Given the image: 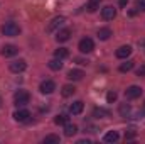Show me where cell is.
Returning <instances> with one entry per match:
<instances>
[{"instance_id":"cell-1","label":"cell","mask_w":145,"mask_h":144,"mask_svg":"<svg viewBox=\"0 0 145 144\" xmlns=\"http://www.w3.org/2000/svg\"><path fill=\"white\" fill-rule=\"evenodd\" d=\"M0 31H2V34L7 37H15L20 34V27H19V24H15V22H5L2 27H0Z\"/></svg>"},{"instance_id":"cell-2","label":"cell","mask_w":145,"mask_h":144,"mask_svg":"<svg viewBox=\"0 0 145 144\" xmlns=\"http://www.w3.org/2000/svg\"><path fill=\"white\" fill-rule=\"evenodd\" d=\"M29 102H31V95H29V92H25V90H19V92H15V95H14V104H15L17 107H25Z\"/></svg>"},{"instance_id":"cell-3","label":"cell","mask_w":145,"mask_h":144,"mask_svg":"<svg viewBox=\"0 0 145 144\" xmlns=\"http://www.w3.org/2000/svg\"><path fill=\"white\" fill-rule=\"evenodd\" d=\"M64 22H66V19L63 17V15H59V17H54L49 24H47V27H46V32L47 34H52V32H56V31H59L63 26H64Z\"/></svg>"},{"instance_id":"cell-4","label":"cell","mask_w":145,"mask_h":144,"mask_svg":"<svg viewBox=\"0 0 145 144\" xmlns=\"http://www.w3.org/2000/svg\"><path fill=\"white\" fill-rule=\"evenodd\" d=\"M78 49H79L83 54L91 53V51L95 49V42H93V39H91V37H83V39L79 41V44H78Z\"/></svg>"},{"instance_id":"cell-5","label":"cell","mask_w":145,"mask_h":144,"mask_svg":"<svg viewBox=\"0 0 145 144\" xmlns=\"http://www.w3.org/2000/svg\"><path fill=\"white\" fill-rule=\"evenodd\" d=\"M14 119H15L17 122H27V120L31 119V112L24 107H19L14 112Z\"/></svg>"},{"instance_id":"cell-6","label":"cell","mask_w":145,"mask_h":144,"mask_svg":"<svg viewBox=\"0 0 145 144\" xmlns=\"http://www.w3.org/2000/svg\"><path fill=\"white\" fill-rule=\"evenodd\" d=\"M39 90H40V93L49 95V93H52V92L56 90V83H54L52 80H44V81H40Z\"/></svg>"},{"instance_id":"cell-7","label":"cell","mask_w":145,"mask_h":144,"mask_svg":"<svg viewBox=\"0 0 145 144\" xmlns=\"http://www.w3.org/2000/svg\"><path fill=\"white\" fill-rule=\"evenodd\" d=\"M142 88L140 87H137V85H132V87H128L127 90H125V97L128 98V100H135V98H138L140 95H142Z\"/></svg>"},{"instance_id":"cell-8","label":"cell","mask_w":145,"mask_h":144,"mask_svg":"<svg viewBox=\"0 0 145 144\" xmlns=\"http://www.w3.org/2000/svg\"><path fill=\"white\" fill-rule=\"evenodd\" d=\"M25 68H27L25 59H15V61H12V63L8 65V70L12 73H22Z\"/></svg>"},{"instance_id":"cell-9","label":"cell","mask_w":145,"mask_h":144,"mask_svg":"<svg viewBox=\"0 0 145 144\" xmlns=\"http://www.w3.org/2000/svg\"><path fill=\"white\" fill-rule=\"evenodd\" d=\"M116 17V9L113 5H106L101 9V19L103 20H113Z\"/></svg>"},{"instance_id":"cell-10","label":"cell","mask_w":145,"mask_h":144,"mask_svg":"<svg viewBox=\"0 0 145 144\" xmlns=\"http://www.w3.org/2000/svg\"><path fill=\"white\" fill-rule=\"evenodd\" d=\"M19 54V48L14 46V44H7L2 48V56L3 58H12V56H17Z\"/></svg>"},{"instance_id":"cell-11","label":"cell","mask_w":145,"mask_h":144,"mask_svg":"<svg viewBox=\"0 0 145 144\" xmlns=\"http://www.w3.org/2000/svg\"><path fill=\"white\" fill-rule=\"evenodd\" d=\"M132 51H133V49H132V46H128V44H127V46H120V48L116 49V53H115V54H116V58H118V59H127V58L132 54Z\"/></svg>"},{"instance_id":"cell-12","label":"cell","mask_w":145,"mask_h":144,"mask_svg":"<svg viewBox=\"0 0 145 144\" xmlns=\"http://www.w3.org/2000/svg\"><path fill=\"white\" fill-rule=\"evenodd\" d=\"M71 39V31L69 29H59L57 31V36H56V41L57 42H66Z\"/></svg>"},{"instance_id":"cell-13","label":"cell","mask_w":145,"mask_h":144,"mask_svg":"<svg viewBox=\"0 0 145 144\" xmlns=\"http://www.w3.org/2000/svg\"><path fill=\"white\" fill-rule=\"evenodd\" d=\"M83 110H84V104L81 100H76L74 104H71V107H69V112H71L72 115H79Z\"/></svg>"},{"instance_id":"cell-14","label":"cell","mask_w":145,"mask_h":144,"mask_svg":"<svg viewBox=\"0 0 145 144\" xmlns=\"http://www.w3.org/2000/svg\"><path fill=\"white\" fill-rule=\"evenodd\" d=\"M83 76H84L83 70H69L68 71V78L71 81H79V80H83Z\"/></svg>"},{"instance_id":"cell-15","label":"cell","mask_w":145,"mask_h":144,"mask_svg":"<svg viewBox=\"0 0 145 144\" xmlns=\"http://www.w3.org/2000/svg\"><path fill=\"white\" fill-rule=\"evenodd\" d=\"M93 117H96V119L110 117V108H105V107H96L95 110H93Z\"/></svg>"},{"instance_id":"cell-16","label":"cell","mask_w":145,"mask_h":144,"mask_svg":"<svg viewBox=\"0 0 145 144\" xmlns=\"http://www.w3.org/2000/svg\"><path fill=\"white\" fill-rule=\"evenodd\" d=\"M76 132H78V127L74 124H71V122H66L64 124V136L66 137H72Z\"/></svg>"},{"instance_id":"cell-17","label":"cell","mask_w":145,"mask_h":144,"mask_svg":"<svg viewBox=\"0 0 145 144\" xmlns=\"http://www.w3.org/2000/svg\"><path fill=\"white\" fill-rule=\"evenodd\" d=\"M47 66H49L52 71H59V70L63 68V59H59V58H54V59H51V61L47 63Z\"/></svg>"},{"instance_id":"cell-18","label":"cell","mask_w":145,"mask_h":144,"mask_svg":"<svg viewBox=\"0 0 145 144\" xmlns=\"http://www.w3.org/2000/svg\"><path fill=\"white\" fill-rule=\"evenodd\" d=\"M118 139H120V134H118L116 131H110V132L105 134V137H103L105 143H116Z\"/></svg>"},{"instance_id":"cell-19","label":"cell","mask_w":145,"mask_h":144,"mask_svg":"<svg viewBox=\"0 0 145 144\" xmlns=\"http://www.w3.org/2000/svg\"><path fill=\"white\" fill-rule=\"evenodd\" d=\"M111 29L110 27H101L100 31H98V39H101V41H108L110 37H111Z\"/></svg>"},{"instance_id":"cell-20","label":"cell","mask_w":145,"mask_h":144,"mask_svg":"<svg viewBox=\"0 0 145 144\" xmlns=\"http://www.w3.org/2000/svg\"><path fill=\"white\" fill-rule=\"evenodd\" d=\"M133 66H135V63H133L132 59H128V61L121 63V65L118 66V70H120L121 73H128V71H132V70H133Z\"/></svg>"},{"instance_id":"cell-21","label":"cell","mask_w":145,"mask_h":144,"mask_svg":"<svg viewBox=\"0 0 145 144\" xmlns=\"http://www.w3.org/2000/svg\"><path fill=\"white\" fill-rule=\"evenodd\" d=\"M76 92V88H74V85H64L63 88H61V95L64 97V98H68V97H71L72 93Z\"/></svg>"},{"instance_id":"cell-22","label":"cell","mask_w":145,"mask_h":144,"mask_svg":"<svg viewBox=\"0 0 145 144\" xmlns=\"http://www.w3.org/2000/svg\"><path fill=\"white\" fill-rule=\"evenodd\" d=\"M68 56H69V51H68L66 48H57V49L54 51V58L64 59V58H68Z\"/></svg>"},{"instance_id":"cell-23","label":"cell","mask_w":145,"mask_h":144,"mask_svg":"<svg viewBox=\"0 0 145 144\" xmlns=\"http://www.w3.org/2000/svg\"><path fill=\"white\" fill-rule=\"evenodd\" d=\"M120 115H121V117H130V115H132V107H130V104H121V105H120Z\"/></svg>"},{"instance_id":"cell-24","label":"cell","mask_w":145,"mask_h":144,"mask_svg":"<svg viewBox=\"0 0 145 144\" xmlns=\"http://www.w3.org/2000/svg\"><path fill=\"white\" fill-rule=\"evenodd\" d=\"M61 143V137L56 136V134H49L44 137V144H59Z\"/></svg>"},{"instance_id":"cell-25","label":"cell","mask_w":145,"mask_h":144,"mask_svg":"<svg viewBox=\"0 0 145 144\" xmlns=\"http://www.w3.org/2000/svg\"><path fill=\"white\" fill-rule=\"evenodd\" d=\"M66 122H69V117H68L66 114H59V115H56V119H54V124H57V126H64Z\"/></svg>"},{"instance_id":"cell-26","label":"cell","mask_w":145,"mask_h":144,"mask_svg":"<svg viewBox=\"0 0 145 144\" xmlns=\"http://www.w3.org/2000/svg\"><path fill=\"white\" fill-rule=\"evenodd\" d=\"M98 7H100V3H98V2H89V3L86 5L88 12H96V10H98Z\"/></svg>"},{"instance_id":"cell-27","label":"cell","mask_w":145,"mask_h":144,"mask_svg":"<svg viewBox=\"0 0 145 144\" xmlns=\"http://www.w3.org/2000/svg\"><path fill=\"white\" fill-rule=\"evenodd\" d=\"M135 136H137V131L132 127V129H128V131H127V134H125V139H127V141H130V139H133Z\"/></svg>"},{"instance_id":"cell-28","label":"cell","mask_w":145,"mask_h":144,"mask_svg":"<svg viewBox=\"0 0 145 144\" xmlns=\"http://www.w3.org/2000/svg\"><path fill=\"white\" fill-rule=\"evenodd\" d=\"M116 97H118L116 92H108V95H106V102H108V104H113V102L116 100Z\"/></svg>"},{"instance_id":"cell-29","label":"cell","mask_w":145,"mask_h":144,"mask_svg":"<svg viewBox=\"0 0 145 144\" xmlns=\"http://www.w3.org/2000/svg\"><path fill=\"white\" fill-rule=\"evenodd\" d=\"M133 117H135V119H144L145 117V108L144 110H137V112L133 114Z\"/></svg>"},{"instance_id":"cell-30","label":"cell","mask_w":145,"mask_h":144,"mask_svg":"<svg viewBox=\"0 0 145 144\" xmlns=\"http://www.w3.org/2000/svg\"><path fill=\"white\" fill-rule=\"evenodd\" d=\"M137 76H145V65H140V68L137 70Z\"/></svg>"},{"instance_id":"cell-31","label":"cell","mask_w":145,"mask_h":144,"mask_svg":"<svg viewBox=\"0 0 145 144\" xmlns=\"http://www.w3.org/2000/svg\"><path fill=\"white\" fill-rule=\"evenodd\" d=\"M137 7L145 12V0H137Z\"/></svg>"},{"instance_id":"cell-32","label":"cell","mask_w":145,"mask_h":144,"mask_svg":"<svg viewBox=\"0 0 145 144\" xmlns=\"http://www.w3.org/2000/svg\"><path fill=\"white\" fill-rule=\"evenodd\" d=\"M74 61H76L78 65H83V66H84V65H88V59H83V58H76Z\"/></svg>"},{"instance_id":"cell-33","label":"cell","mask_w":145,"mask_h":144,"mask_svg":"<svg viewBox=\"0 0 145 144\" xmlns=\"http://www.w3.org/2000/svg\"><path fill=\"white\" fill-rule=\"evenodd\" d=\"M118 3H120V7H125L128 3V0H118Z\"/></svg>"},{"instance_id":"cell-34","label":"cell","mask_w":145,"mask_h":144,"mask_svg":"<svg viewBox=\"0 0 145 144\" xmlns=\"http://www.w3.org/2000/svg\"><path fill=\"white\" fill-rule=\"evenodd\" d=\"M89 2H98V3H100V2H101V0H89Z\"/></svg>"},{"instance_id":"cell-35","label":"cell","mask_w":145,"mask_h":144,"mask_svg":"<svg viewBox=\"0 0 145 144\" xmlns=\"http://www.w3.org/2000/svg\"><path fill=\"white\" fill-rule=\"evenodd\" d=\"M0 105H2V98H0Z\"/></svg>"}]
</instances>
